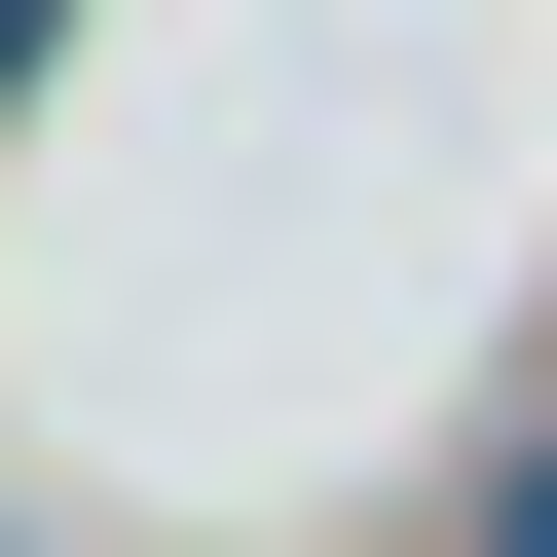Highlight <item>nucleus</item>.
Masks as SVG:
<instances>
[{"label": "nucleus", "instance_id": "1", "mask_svg": "<svg viewBox=\"0 0 557 557\" xmlns=\"http://www.w3.org/2000/svg\"><path fill=\"white\" fill-rule=\"evenodd\" d=\"M483 557H557V446H520V520H483Z\"/></svg>", "mask_w": 557, "mask_h": 557}, {"label": "nucleus", "instance_id": "2", "mask_svg": "<svg viewBox=\"0 0 557 557\" xmlns=\"http://www.w3.org/2000/svg\"><path fill=\"white\" fill-rule=\"evenodd\" d=\"M38 38H75V0H0V75H38Z\"/></svg>", "mask_w": 557, "mask_h": 557}]
</instances>
